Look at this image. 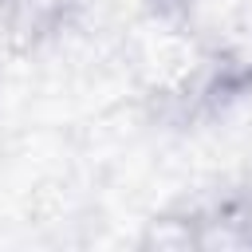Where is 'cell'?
I'll return each mask as SVG.
<instances>
[{
	"label": "cell",
	"instance_id": "cell-1",
	"mask_svg": "<svg viewBox=\"0 0 252 252\" xmlns=\"http://www.w3.org/2000/svg\"><path fill=\"white\" fill-rule=\"evenodd\" d=\"M83 12V0H0V43L8 51H35L67 32Z\"/></svg>",
	"mask_w": 252,
	"mask_h": 252
},
{
	"label": "cell",
	"instance_id": "cell-2",
	"mask_svg": "<svg viewBox=\"0 0 252 252\" xmlns=\"http://www.w3.org/2000/svg\"><path fill=\"white\" fill-rule=\"evenodd\" d=\"M138 248H146V252H189V248H197V213L173 209V213L150 217L142 224Z\"/></svg>",
	"mask_w": 252,
	"mask_h": 252
},
{
	"label": "cell",
	"instance_id": "cell-3",
	"mask_svg": "<svg viewBox=\"0 0 252 252\" xmlns=\"http://www.w3.org/2000/svg\"><path fill=\"white\" fill-rule=\"evenodd\" d=\"M228 209H232V217H236V228H240V236H244V248H252V189L228 197Z\"/></svg>",
	"mask_w": 252,
	"mask_h": 252
}]
</instances>
